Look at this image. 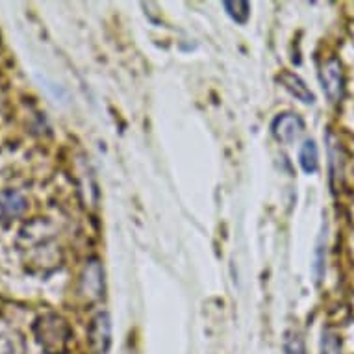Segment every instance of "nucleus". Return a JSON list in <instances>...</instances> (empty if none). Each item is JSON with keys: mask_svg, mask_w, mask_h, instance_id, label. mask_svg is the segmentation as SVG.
Segmentation results:
<instances>
[{"mask_svg": "<svg viewBox=\"0 0 354 354\" xmlns=\"http://www.w3.org/2000/svg\"><path fill=\"white\" fill-rule=\"evenodd\" d=\"M34 334L45 354H67L73 330L69 323L58 314H45L35 321Z\"/></svg>", "mask_w": 354, "mask_h": 354, "instance_id": "f257e3e1", "label": "nucleus"}, {"mask_svg": "<svg viewBox=\"0 0 354 354\" xmlns=\"http://www.w3.org/2000/svg\"><path fill=\"white\" fill-rule=\"evenodd\" d=\"M321 86L330 102H339L345 91V76H343L342 64L336 58H330L321 67Z\"/></svg>", "mask_w": 354, "mask_h": 354, "instance_id": "f03ea898", "label": "nucleus"}, {"mask_svg": "<svg viewBox=\"0 0 354 354\" xmlns=\"http://www.w3.org/2000/svg\"><path fill=\"white\" fill-rule=\"evenodd\" d=\"M87 339L95 354H108L111 347V319L108 312H99L91 319Z\"/></svg>", "mask_w": 354, "mask_h": 354, "instance_id": "7ed1b4c3", "label": "nucleus"}, {"mask_svg": "<svg viewBox=\"0 0 354 354\" xmlns=\"http://www.w3.org/2000/svg\"><path fill=\"white\" fill-rule=\"evenodd\" d=\"M82 293L91 301H97L104 293V269L99 260H89L86 263L82 274Z\"/></svg>", "mask_w": 354, "mask_h": 354, "instance_id": "20e7f679", "label": "nucleus"}, {"mask_svg": "<svg viewBox=\"0 0 354 354\" xmlns=\"http://www.w3.org/2000/svg\"><path fill=\"white\" fill-rule=\"evenodd\" d=\"M273 136L282 143H293L304 132V122L295 113H280L271 124Z\"/></svg>", "mask_w": 354, "mask_h": 354, "instance_id": "39448f33", "label": "nucleus"}, {"mask_svg": "<svg viewBox=\"0 0 354 354\" xmlns=\"http://www.w3.org/2000/svg\"><path fill=\"white\" fill-rule=\"evenodd\" d=\"M279 82L291 95H293V97H295V99H299L301 102H304V104H314L315 102V97L314 93L310 91V87H308L301 76H297L295 73H290V71L280 73Z\"/></svg>", "mask_w": 354, "mask_h": 354, "instance_id": "423d86ee", "label": "nucleus"}, {"mask_svg": "<svg viewBox=\"0 0 354 354\" xmlns=\"http://www.w3.org/2000/svg\"><path fill=\"white\" fill-rule=\"evenodd\" d=\"M26 209V201L21 193L4 192L0 193V221L15 219Z\"/></svg>", "mask_w": 354, "mask_h": 354, "instance_id": "0eeeda50", "label": "nucleus"}, {"mask_svg": "<svg viewBox=\"0 0 354 354\" xmlns=\"http://www.w3.org/2000/svg\"><path fill=\"white\" fill-rule=\"evenodd\" d=\"M299 162H301V167L304 169V173L312 174L317 171V165H319V154H317V145H315L314 140H308L301 149V154H299Z\"/></svg>", "mask_w": 354, "mask_h": 354, "instance_id": "6e6552de", "label": "nucleus"}, {"mask_svg": "<svg viewBox=\"0 0 354 354\" xmlns=\"http://www.w3.org/2000/svg\"><path fill=\"white\" fill-rule=\"evenodd\" d=\"M225 12L228 13V17L236 21L238 24H245L249 21L250 15V4L245 0H225L223 2Z\"/></svg>", "mask_w": 354, "mask_h": 354, "instance_id": "1a4fd4ad", "label": "nucleus"}, {"mask_svg": "<svg viewBox=\"0 0 354 354\" xmlns=\"http://www.w3.org/2000/svg\"><path fill=\"white\" fill-rule=\"evenodd\" d=\"M284 354H304V342L299 332L288 330L284 334Z\"/></svg>", "mask_w": 354, "mask_h": 354, "instance_id": "9d476101", "label": "nucleus"}, {"mask_svg": "<svg viewBox=\"0 0 354 354\" xmlns=\"http://www.w3.org/2000/svg\"><path fill=\"white\" fill-rule=\"evenodd\" d=\"M325 274V238L321 236L319 241H317V247H315V261H314V277L315 282L319 284L321 279Z\"/></svg>", "mask_w": 354, "mask_h": 354, "instance_id": "9b49d317", "label": "nucleus"}, {"mask_svg": "<svg viewBox=\"0 0 354 354\" xmlns=\"http://www.w3.org/2000/svg\"><path fill=\"white\" fill-rule=\"evenodd\" d=\"M323 354H342V345H339V337L332 330L323 332V342H321Z\"/></svg>", "mask_w": 354, "mask_h": 354, "instance_id": "f8f14e48", "label": "nucleus"}]
</instances>
